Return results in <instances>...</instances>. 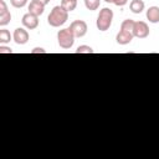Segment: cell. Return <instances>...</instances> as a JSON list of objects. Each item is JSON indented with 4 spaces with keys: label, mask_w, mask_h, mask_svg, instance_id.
<instances>
[{
    "label": "cell",
    "mask_w": 159,
    "mask_h": 159,
    "mask_svg": "<svg viewBox=\"0 0 159 159\" xmlns=\"http://www.w3.org/2000/svg\"><path fill=\"white\" fill-rule=\"evenodd\" d=\"M67 19H68V12L62 6H55L47 17V22L52 27H60L67 21Z\"/></svg>",
    "instance_id": "cell-1"
},
{
    "label": "cell",
    "mask_w": 159,
    "mask_h": 159,
    "mask_svg": "<svg viewBox=\"0 0 159 159\" xmlns=\"http://www.w3.org/2000/svg\"><path fill=\"white\" fill-rule=\"evenodd\" d=\"M112 20H113V11L108 7H103L97 17V22H96L97 29L99 31H107L112 25Z\"/></svg>",
    "instance_id": "cell-2"
},
{
    "label": "cell",
    "mask_w": 159,
    "mask_h": 159,
    "mask_svg": "<svg viewBox=\"0 0 159 159\" xmlns=\"http://www.w3.org/2000/svg\"><path fill=\"white\" fill-rule=\"evenodd\" d=\"M57 41H58L60 47L68 50L75 43V35L72 34L70 29H62L57 32Z\"/></svg>",
    "instance_id": "cell-3"
},
{
    "label": "cell",
    "mask_w": 159,
    "mask_h": 159,
    "mask_svg": "<svg viewBox=\"0 0 159 159\" xmlns=\"http://www.w3.org/2000/svg\"><path fill=\"white\" fill-rule=\"evenodd\" d=\"M68 29L72 31L75 37H83L87 32V24L83 20H76L70 25Z\"/></svg>",
    "instance_id": "cell-4"
},
{
    "label": "cell",
    "mask_w": 159,
    "mask_h": 159,
    "mask_svg": "<svg viewBox=\"0 0 159 159\" xmlns=\"http://www.w3.org/2000/svg\"><path fill=\"white\" fill-rule=\"evenodd\" d=\"M149 35V27L144 21H135L133 29V36L138 39H145Z\"/></svg>",
    "instance_id": "cell-5"
},
{
    "label": "cell",
    "mask_w": 159,
    "mask_h": 159,
    "mask_svg": "<svg viewBox=\"0 0 159 159\" xmlns=\"http://www.w3.org/2000/svg\"><path fill=\"white\" fill-rule=\"evenodd\" d=\"M21 22H22V25H24L26 29L34 30V29H36V27L39 26V16L27 12V14H25V15L22 16Z\"/></svg>",
    "instance_id": "cell-6"
},
{
    "label": "cell",
    "mask_w": 159,
    "mask_h": 159,
    "mask_svg": "<svg viewBox=\"0 0 159 159\" xmlns=\"http://www.w3.org/2000/svg\"><path fill=\"white\" fill-rule=\"evenodd\" d=\"M12 39L14 41L17 43V45H25L27 41H29V32L22 29V27H19L14 31V35H12Z\"/></svg>",
    "instance_id": "cell-7"
},
{
    "label": "cell",
    "mask_w": 159,
    "mask_h": 159,
    "mask_svg": "<svg viewBox=\"0 0 159 159\" xmlns=\"http://www.w3.org/2000/svg\"><path fill=\"white\" fill-rule=\"evenodd\" d=\"M133 34L129 32V31H124V30H120L117 36H116V41L119 43V45H128L132 40H133Z\"/></svg>",
    "instance_id": "cell-8"
},
{
    "label": "cell",
    "mask_w": 159,
    "mask_h": 159,
    "mask_svg": "<svg viewBox=\"0 0 159 159\" xmlns=\"http://www.w3.org/2000/svg\"><path fill=\"white\" fill-rule=\"evenodd\" d=\"M43 10H45V5L39 2V1H35L32 0L29 5V12L32 14V15H36V16H40L43 14Z\"/></svg>",
    "instance_id": "cell-9"
},
{
    "label": "cell",
    "mask_w": 159,
    "mask_h": 159,
    "mask_svg": "<svg viewBox=\"0 0 159 159\" xmlns=\"http://www.w3.org/2000/svg\"><path fill=\"white\" fill-rule=\"evenodd\" d=\"M147 19L153 24L159 22V7L158 6H150L147 10Z\"/></svg>",
    "instance_id": "cell-10"
},
{
    "label": "cell",
    "mask_w": 159,
    "mask_h": 159,
    "mask_svg": "<svg viewBox=\"0 0 159 159\" xmlns=\"http://www.w3.org/2000/svg\"><path fill=\"white\" fill-rule=\"evenodd\" d=\"M144 1L143 0H133L129 5L130 7V11L134 12V14H140L143 10H144Z\"/></svg>",
    "instance_id": "cell-11"
},
{
    "label": "cell",
    "mask_w": 159,
    "mask_h": 159,
    "mask_svg": "<svg viewBox=\"0 0 159 159\" xmlns=\"http://www.w3.org/2000/svg\"><path fill=\"white\" fill-rule=\"evenodd\" d=\"M61 6H62L67 12L73 11V10L76 9V6H77V0H62V1H61Z\"/></svg>",
    "instance_id": "cell-12"
},
{
    "label": "cell",
    "mask_w": 159,
    "mask_h": 159,
    "mask_svg": "<svg viewBox=\"0 0 159 159\" xmlns=\"http://www.w3.org/2000/svg\"><path fill=\"white\" fill-rule=\"evenodd\" d=\"M134 22H135V21H133V20H130V19H127V20H124V21L122 22V25H120V30H124V31H129V32H132V34H133Z\"/></svg>",
    "instance_id": "cell-13"
},
{
    "label": "cell",
    "mask_w": 159,
    "mask_h": 159,
    "mask_svg": "<svg viewBox=\"0 0 159 159\" xmlns=\"http://www.w3.org/2000/svg\"><path fill=\"white\" fill-rule=\"evenodd\" d=\"M99 4H101V0H84V6L91 11L97 10L99 7Z\"/></svg>",
    "instance_id": "cell-14"
},
{
    "label": "cell",
    "mask_w": 159,
    "mask_h": 159,
    "mask_svg": "<svg viewBox=\"0 0 159 159\" xmlns=\"http://www.w3.org/2000/svg\"><path fill=\"white\" fill-rule=\"evenodd\" d=\"M10 40H11L10 32L5 29H1L0 30V42L1 43H7V42H10Z\"/></svg>",
    "instance_id": "cell-15"
},
{
    "label": "cell",
    "mask_w": 159,
    "mask_h": 159,
    "mask_svg": "<svg viewBox=\"0 0 159 159\" xmlns=\"http://www.w3.org/2000/svg\"><path fill=\"white\" fill-rule=\"evenodd\" d=\"M10 20H11V14H10V11H6V12L1 14V15H0V26L7 25V24L10 22Z\"/></svg>",
    "instance_id": "cell-16"
},
{
    "label": "cell",
    "mask_w": 159,
    "mask_h": 159,
    "mask_svg": "<svg viewBox=\"0 0 159 159\" xmlns=\"http://www.w3.org/2000/svg\"><path fill=\"white\" fill-rule=\"evenodd\" d=\"M76 53H93V50L91 46H87V45H81L77 47L76 50Z\"/></svg>",
    "instance_id": "cell-17"
},
{
    "label": "cell",
    "mask_w": 159,
    "mask_h": 159,
    "mask_svg": "<svg viewBox=\"0 0 159 159\" xmlns=\"http://www.w3.org/2000/svg\"><path fill=\"white\" fill-rule=\"evenodd\" d=\"M26 2H27V0H10V4H11L14 7H16V9L24 7V6L26 5Z\"/></svg>",
    "instance_id": "cell-18"
},
{
    "label": "cell",
    "mask_w": 159,
    "mask_h": 159,
    "mask_svg": "<svg viewBox=\"0 0 159 159\" xmlns=\"http://www.w3.org/2000/svg\"><path fill=\"white\" fill-rule=\"evenodd\" d=\"M6 11H9V10H7V6H6L5 1L4 0H0V15L4 14V12H6Z\"/></svg>",
    "instance_id": "cell-19"
},
{
    "label": "cell",
    "mask_w": 159,
    "mask_h": 159,
    "mask_svg": "<svg viewBox=\"0 0 159 159\" xmlns=\"http://www.w3.org/2000/svg\"><path fill=\"white\" fill-rule=\"evenodd\" d=\"M12 50L10 47H5V46H0V53H11Z\"/></svg>",
    "instance_id": "cell-20"
},
{
    "label": "cell",
    "mask_w": 159,
    "mask_h": 159,
    "mask_svg": "<svg viewBox=\"0 0 159 159\" xmlns=\"http://www.w3.org/2000/svg\"><path fill=\"white\" fill-rule=\"evenodd\" d=\"M127 2H128V0H114L113 1V4L117 6H124Z\"/></svg>",
    "instance_id": "cell-21"
},
{
    "label": "cell",
    "mask_w": 159,
    "mask_h": 159,
    "mask_svg": "<svg viewBox=\"0 0 159 159\" xmlns=\"http://www.w3.org/2000/svg\"><path fill=\"white\" fill-rule=\"evenodd\" d=\"M31 52H32V53H39V52H40V53H45L46 51H45L43 48H41V47H36V48H34Z\"/></svg>",
    "instance_id": "cell-22"
},
{
    "label": "cell",
    "mask_w": 159,
    "mask_h": 159,
    "mask_svg": "<svg viewBox=\"0 0 159 159\" xmlns=\"http://www.w3.org/2000/svg\"><path fill=\"white\" fill-rule=\"evenodd\" d=\"M35 1H39V2H41V4H43V5H47V4L50 2V0H35Z\"/></svg>",
    "instance_id": "cell-23"
},
{
    "label": "cell",
    "mask_w": 159,
    "mask_h": 159,
    "mask_svg": "<svg viewBox=\"0 0 159 159\" xmlns=\"http://www.w3.org/2000/svg\"><path fill=\"white\" fill-rule=\"evenodd\" d=\"M104 1H106V2H113L114 0H104Z\"/></svg>",
    "instance_id": "cell-24"
}]
</instances>
